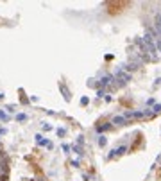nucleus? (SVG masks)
<instances>
[{
  "label": "nucleus",
  "instance_id": "f257e3e1",
  "mask_svg": "<svg viewBox=\"0 0 161 181\" xmlns=\"http://www.w3.org/2000/svg\"><path fill=\"white\" fill-rule=\"evenodd\" d=\"M116 75H118V77L122 79V82H127V81H131V75H129V74H124V72H118Z\"/></svg>",
  "mask_w": 161,
  "mask_h": 181
},
{
  "label": "nucleus",
  "instance_id": "f03ea898",
  "mask_svg": "<svg viewBox=\"0 0 161 181\" xmlns=\"http://www.w3.org/2000/svg\"><path fill=\"white\" fill-rule=\"evenodd\" d=\"M113 122H115V124H118V126H120L122 122H124V118H122V117H115V118H113Z\"/></svg>",
  "mask_w": 161,
  "mask_h": 181
},
{
  "label": "nucleus",
  "instance_id": "7ed1b4c3",
  "mask_svg": "<svg viewBox=\"0 0 161 181\" xmlns=\"http://www.w3.org/2000/svg\"><path fill=\"white\" fill-rule=\"evenodd\" d=\"M115 153H116V154H122V153H125V147H120L118 151H115Z\"/></svg>",
  "mask_w": 161,
  "mask_h": 181
},
{
  "label": "nucleus",
  "instance_id": "20e7f679",
  "mask_svg": "<svg viewBox=\"0 0 161 181\" xmlns=\"http://www.w3.org/2000/svg\"><path fill=\"white\" fill-rule=\"evenodd\" d=\"M98 144H100V145H106V138H104V136H102V138H100V140H98Z\"/></svg>",
  "mask_w": 161,
  "mask_h": 181
},
{
  "label": "nucleus",
  "instance_id": "39448f33",
  "mask_svg": "<svg viewBox=\"0 0 161 181\" xmlns=\"http://www.w3.org/2000/svg\"><path fill=\"white\" fill-rule=\"evenodd\" d=\"M16 118H18V120H25V118H27V117H25V115H23V113H22V115H18V117H16Z\"/></svg>",
  "mask_w": 161,
  "mask_h": 181
},
{
  "label": "nucleus",
  "instance_id": "423d86ee",
  "mask_svg": "<svg viewBox=\"0 0 161 181\" xmlns=\"http://www.w3.org/2000/svg\"><path fill=\"white\" fill-rule=\"evenodd\" d=\"M0 118H7V117H5V113H4V111H0Z\"/></svg>",
  "mask_w": 161,
  "mask_h": 181
}]
</instances>
